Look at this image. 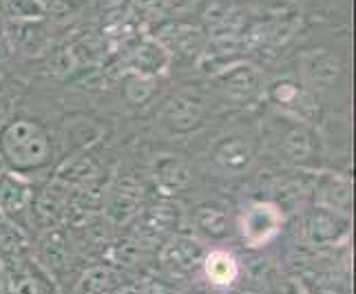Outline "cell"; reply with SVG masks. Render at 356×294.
Returning a JSON list of instances; mask_svg holds the SVG:
<instances>
[{
    "mask_svg": "<svg viewBox=\"0 0 356 294\" xmlns=\"http://www.w3.org/2000/svg\"><path fill=\"white\" fill-rule=\"evenodd\" d=\"M288 149L292 153V157H305L308 153V136H303V133H292L288 138Z\"/></svg>",
    "mask_w": 356,
    "mask_h": 294,
    "instance_id": "obj_15",
    "label": "cell"
},
{
    "mask_svg": "<svg viewBox=\"0 0 356 294\" xmlns=\"http://www.w3.org/2000/svg\"><path fill=\"white\" fill-rule=\"evenodd\" d=\"M286 294H305V292H303V288H301L299 284H294V281H290Z\"/></svg>",
    "mask_w": 356,
    "mask_h": 294,
    "instance_id": "obj_16",
    "label": "cell"
},
{
    "mask_svg": "<svg viewBox=\"0 0 356 294\" xmlns=\"http://www.w3.org/2000/svg\"><path fill=\"white\" fill-rule=\"evenodd\" d=\"M195 219H197V226L211 237H222L228 230V217L219 206H202Z\"/></svg>",
    "mask_w": 356,
    "mask_h": 294,
    "instance_id": "obj_11",
    "label": "cell"
},
{
    "mask_svg": "<svg viewBox=\"0 0 356 294\" xmlns=\"http://www.w3.org/2000/svg\"><path fill=\"white\" fill-rule=\"evenodd\" d=\"M31 202V183L18 173H0V211L16 217L27 211Z\"/></svg>",
    "mask_w": 356,
    "mask_h": 294,
    "instance_id": "obj_4",
    "label": "cell"
},
{
    "mask_svg": "<svg viewBox=\"0 0 356 294\" xmlns=\"http://www.w3.org/2000/svg\"><path fill=\"white\" fill-rule=\"evenodd\" d=\"M140 204V188L133 179L124 177L118 179L111 190H108V199H106V215L113 219L115 224L127 222L129 217L135 215Z\"/></svg>",
    "mask_w": 356,
    "mask_h": 294,
    "instance_id": "obj_5",
    "label": "cell"
},
{
    "mask_svg": "<svg viewBox=\"0 0 356 294\" xmlns=\"http://www.w3.org/2000/svg\"><path fill=\"white\" fill-rule=\"evenodd\" d=\"M206 277L211 279L215 286H232L239 277V263L237 259L226 250H213L206 254L204 259Z\"/></svg>",
    "mask_w": 356,
    "mask_h": 294,
    "instance_id": "obj_7",
    "label": "cell"
},
{
    "mask_svg": "<svg viewBox=\"0 0 356 294\" xmlns=\"http://www.w3.org/2000/svg\"><path fill=\"white\" fill-rule=\"evenodd\" d=\"M0 144H3V153L16 168L40 166L49 157V140L44 136V131L27 120L9 124L3 131Z\"/></svg>",
    "mask_w": 356,
    "mask_h": 294,
    "instance_id": "obj_1",
    "label": "cell"
},
{
    "mask_svg": "<svg viewBox=\"0 0 356 294\" xmlns=\"http://www.w3.org/2000/svg\"><path fill=\"white\" fill-rule=\"evenodd\" d=\"M259 82H257V73L250 69H239V71H232L230 76L226 78V89L230 95L235 97H250Z\"/></svg>",
    "mask_w": 356,
    "mask_h": 294,
    "instance_id": "obj_12",
    "label": "cell"
},
{
    "mask_svg": "<svg viewBox=\"0 0 356 294\" xmlns=\"http://www.w3.org/2000/svg\"><path fill=\"white\" fill-rule=\"evenodd\" d=\"M350 232V217L330 206H316L308 217V237L314 243H337Z\"/></svg>",
    "mask_w": 356,
    "mask_h": 294,
    "instance_id": "obj_3",
    "label": "cell"
},
{
    "mask_svg": "<svg viewBox=\"0 0 356 294\" xmlns=\"http://www.w3.org/2000/svg\"><path fill=\"white\" fill-rule=\"evenodd\" d=\"M281 228V213L273 204H254L241 217V235L248 246L259 248L273 239Z\"/></svg>",
    "mask_w": 356,
    "mask_h": 294,
    "instance_id": "obj_2",
    "label": "cell"
},
{
    "mask_svg": "<svg viewBox=\"0 0 356 294\" xmlns=\"http://www.w3.org/2000/svg\"><path fill=\"white\" fill-rule=\"evenodd\" d=\"M164 117L173 129H191L200 120V108L188 100L177 97V100H170V104L166 106Z\"/></svg>",
    "mask_w": 356,
    "mask_h": 294,
    "instance_id": "obj_10",
    "label": "cell"
},
{
    "mask_svg": "<svg viewBox=\"0 0 356 294\" xmlns=\"http://www.w3.org/2000/svg\"><path fill=\"white\" fill-rule=\"evenodd\" d=\"M175 222V213H173V206H155L153 211L146 215V230L151 235H159V232L168 230Z\"/></svg>",
    "mask_w": 356,
    "mask_h": 294,
    "instance_id": "obj_13",
    "label": "cell"
},
{
    "mask_svg": "<svg viewBox=\"0 0 356 294\" xmlns=\"http://www.w3.org/2000/svg\"><path fill=\"white\" fill-rule=\"evenodd\" d=\"M217 159L224 168L239 173V170L248 168L252 159V151H250V146L241 140H228L217 149Z\"/></svg>",
    "mask_w": 356,
    "mask_h": 294,
    "instance_id": "obj_9",
    "label": "cell"
},
{
    "mask_svg": "<svg viewBox=\"0 0 356 294\" xmlns=\"http://www.w3.org/2000/svg\"><path fill=\"white\" fill-rule=\"evenodd\" d=\"M108 284H111V275L97 268V270H91L89 275H84L82 294H106Z\"/></svg>",
    "mask_w": 356,
    "mask_h": 294,
    "instance_id": "obj_14",
    "label": "cell"
},
{
    "mask_svg": "<svg viewBox=\"0 0 356 294\" xmlns=\"http://www.w3.org/2000/svg\"><path fill=\"white\" fill-rule=\"evenodd\" d=\"M200 256H202L200 243L191 239H177L173 243H168L162 252V259L166 263H173L177 270H191L200 261Z\"/></svg>",
    "mask_w": 356,
    "mask_h": 294,
    "instance_id": "obj_8",
    "label": "cell"
},
{
    "mask_svg": "<svg viewBox=\"0 0 356 294\" xmlns=\"http://www.w3.org/2000/svg\"><path fill=\"white\" fill-rule=\"evenodd\" d=\"M155 181L157 186L164 193H177L179 188H184L191 179V170L186 166V162L179 157H159L155 162Z\"/></svg>",
    "mask_w": 356,
    "mask_h": 294,
    "instance_id": "obj_6",
    "label": "cell"
}]
</instances>
